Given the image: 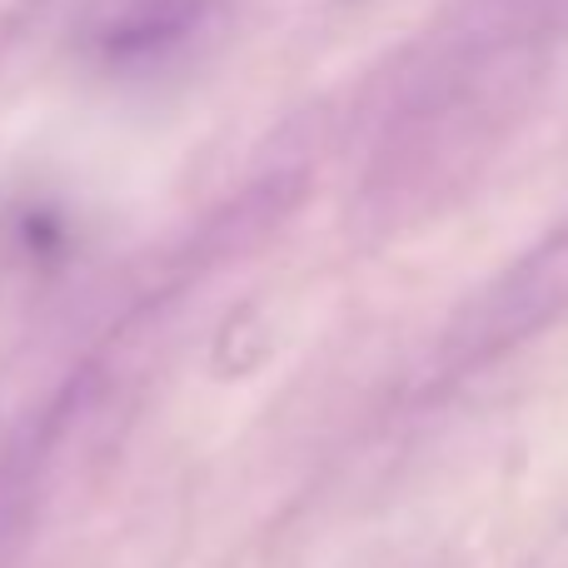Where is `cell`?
<instances>
[{
	"label": "cell",
	"instance_id": "1",
	"mask_svg": "<svg viewBox=\"0 0 568 568\" xmlns=\"http://www.w3.org/2000/svg\"><path fill=\"white\" fill-rule=\"evenodd\" d=\"M564 314H568V220L464 310V320L449 334V354L459 364H479L489 354H504L514 344L544 334Z\"/></svg>",
	"mask_w": 568,
	"mask_h": 568
},
{
	"label": "cell",
	"instance_id": "2",
	"mask_svg": "<svg viewBox=\"0 0 568 568\" xmlns=\"http://www.w3.org/2000/svg\"><path fill=\"white\" fill-rule=\"evenodd\" d=\"M215 0H100L85 50L110 70H145L205 30Z\"/></svg>",
	"mask_w": 568,
	"mask_h": 568
}]
</instances>
